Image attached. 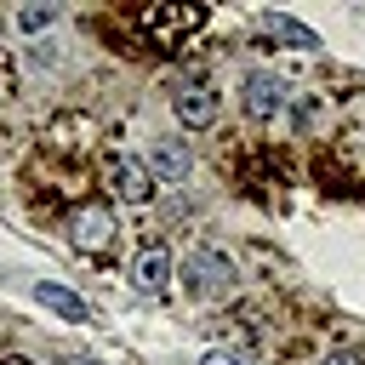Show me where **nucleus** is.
I'll list each match as a JSON object with an SVG mask.
<instances>
[{
  "instance_id": "obj_8",
  "label": "nucleus",
  "mask_w": 365,
  "mask_h": 365,
  "mask_svg": "<svg viewBox=\"0 0 365 365\" xmlns=\"http://www.w3.org/2000/svg\"><path fill=\"white\" fill-rule=\"evenodd\" d=\"M34 302H40L46 314H57V319H74V325H86V319H91L86 297H74L68 285H51V279H40V285H34Z\"/></svg>"
},
{
  "instance_id": "obj_4",
  "label": "nucleus",
  "mask_w": 365,
  "mask_h": 365,
  "mask_svg": "<svg viewBox=\"0 0 365 365\" xmlns=\"http://www.w3.org/2000/svg\"><path fill=\"white\" fill-rule=\"evenodd\" d=\"M279 108H285V80H279V74H268V68L245 74V114H257V120H274Z\"/></svg>"
},
{
  "instance_id": "obj_12",
  "label": "nucleus",
  "mask_w": 365,
  "mask_h": 365,
  "mask_svg": "<svg viewBox=\"0 0 365 365\" xmlns=\"http://www.w3.org/2000/svg\"><path fill=\"white\" fill-rule=\"evenodd\" d=\"M200 365H245V359H240V354H228V348H211Z\"/></svg>"
},
{
  "instance_id": "obj_5",
  "label": "nucleus",
  "mask_w": 365,
  "mask_h": 365,
  "mask_svg": "<svg viewBox=\"0 0 365 365\" xmlns=\"http://www.w3.org/2000/svg\"><path fill=\"white\" fill-rule=\"evenodd\" d=\"M171 108H177V120H182L188 131H200V125H211V120H217V91H211V86H200V80H188V86H177Z\"/></svg>"
},
{
  "instance_id": "obj_13",
  "label": "nucleus",
  "mask_w": 365,
  "mask_h": 365,
  "mask_svg": "<svg viewBox=\"0 0 365 365\" xmlns=\"http://www.w3.org/2000/svg\"><path fill=\"white\" fill-rule=\"evenodd\" d=\"M319 365H365L359 354H331V359H319Z\"/></svg>"
},
{
  "instance_id": "obj_15",
  "label": "nucleus",
  "mask_w": 365,
  "mask_h": 365,
  "mask_svg": "<svg viewBox=\"0 0 365 365\" xmlns=\"http://www.w3.org/2000/svg\"><path fill=\"white\" fill-rule=\"evenodd\" d=\"M0 365H29V359H0Z\"/></svg>"
},
{
  "instance_id": "obj_11",
  "label": "nucleus",
  "mask_w": 365,
  "mask_h": 365,
  "mask_svg": "<svg viewBox=\"0 0 365 365\" xmlns=\"http://www.w3.org/2000/svg\"><path fill=\"white\" fill-rule=\"evenodd\" d=\"M51 17H57V6H23V17H17V23H23V29H46Z\"/></svg>"
},
{
  "instance_id": "obj_2",
  "label": "nucleus",
  "mask_w": 365,
  "mask_h": 365,
  "mask_svg": "<svg viewBox=\"0 0 365 365\" xmlns=\"http://www.w3.org/2000/svg\"><path fill=\"white\" fill-rule=\"evenodd\" d=\"M103 182H108V194L125 200V205H148L154 188H160V177H154L143 160H131V154H103Z\"/></svg>"
},
{
  "instance_id": "obj_3",
  "label": "nucleus",
  "mask_w": 365,
  "mask_h": 365,
  "mask_svg": "<svg viewBox=\"0 0 365 365\" xmlns=\"http://www.w3.org/2000/svg\"><path fill=\"white\" fill-rule=\"evenodd\" d=\"M68 240H74L80 251H108V240H114L108 205H80V211L68 217Z\"/></svg>"
},
{
  "instance_id": "obj_1",
  "label": "nucleus",
  "mask_w": 365,
  "mask_h": 365,
  "mask_svg": "<svg viewBox=\"0 0 365 365\" xmlns=\"http://www.w3.org/2000/svg\"><path fill=\"white\" fill-rule=\"evenodd\" d=\"M200 23H205V6H182V0L137 11V29H143L154 46H182V34H194Z\"/></svg>"
},
{
  "instance_id": "obj_14",
  "label": "nucleus",
  "mask_w": 365,
  "mask_h": 365,
  "mask_svg": "<svg viewBox=\"0 0 365 365\" xmlns=\"http://www.w3.org/2000/svg\"><path fill=\"white\" fill-rule=\"evenodd\" d=\"M57 365H97V359H91V354H63Z\"/></svg>"
},
{
  "instance_id": "obj_6",
  "label": "nucleus",
  "mask_w": 365,
  "mask_h": 365,
  "mask_svg": "<svg viewBox=\"0 0 365 365\" xmlns=\"http://www.w3.org/2000/svg\"><path fill=\"white\" fill-rule=\"evenodd\" d=\"M131 285L137 291H165V279H171V257H165V245H143L137 257H131Z\"/></svg>"
},
{
  "instance_id": "obj_7",
  "label": "nucleus",
  "mask_w": 365,
  "mask_h": 365,
  "mask_svg": "<svg viewBox=\"0 0 365 365\" xmlns=\"http://www.w3.org/2000/svg\"><path fill=\"white\" fill-rule=\"evenodd\" d=\"M188 279H194V291H228L234 285V262L222 251H194L188 257Z\"/></svg>"
},
{
  "instance_id": "obj_9",
  "label": "nucleus",
  "mask_w": 365,
  "mask_h": 365,
  "mask_svg": "<svg viewBox=\"0 0 365 365\" xmlns=\"http://www.w3.org/2000/svg\"><path fill=\"white\" fill-rule=\"evenodd\" d=\"M262 34L285 40L291 51H314V46H319V34H314V29H302V23H297V17H285V11H262Z\"/></svg>"
},
{
  "instance_id": "obj_10",
  "label": "nucleus",
  "mask_w": 365,
  "mask_h": 365,
  "mask_svg": "<svg viewBox=\"0 0 365 365\" xmlns=\"http://www.w3.org/2000/svg\"><path fill=\"white\" fill-rule=\"evenodd\" d=\"M154 177H160V182H182V177H188V148H182L177 137H160V143H154Z\"/></svg>"
}]
</instances>
